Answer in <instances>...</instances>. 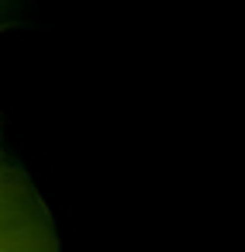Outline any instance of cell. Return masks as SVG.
<instances>
[{
    "instance_id": "6da1fadb",
    "label": "cell",
    "mask_w": 245,
    "mask_h": 252,
    "mask_svg": "<svg viewBox=\"0 0 245 252\" xmlns=\"http://www.w3.org/2000/svg\"><path fill=\"white\" fill-rule=\"evenodd\" d=\"M0 252H62L56 218L11 149L0 118Z\"/></svg>"
},
{
    "instance_id": "7a4b0ae2",
    "label": "cell",
    "mask_w": 245,
    "mask_h": 252,
    "mask_svg": "<svg viewBox=\"0 0 245 252\" xmlns=\"http://www.w3.org/2000/svg\"><path fill=\"white\" fill-rule=\"evenodd\" d=\"M7 21H11V11H7L4 4H0V32H4V28H7Z\"/></svg>"
}]
</instances>
